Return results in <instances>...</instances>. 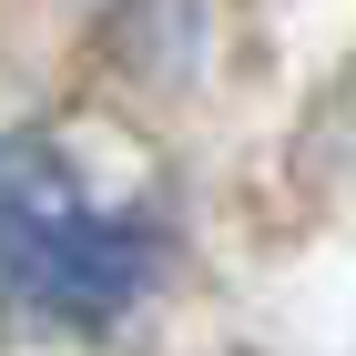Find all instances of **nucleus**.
<instances>
[{"label": "nucleus", "mask_w": 356, "mask_h": 356, "mask_svg": "<svg viewBox=\"0 0 356 356\" xmlns=\"http://www.w3.org/2000/svg\"><path fill=\"white\" fill-rule=\"evenodd\" d=\"M153 285V224L102 204L41 133L0 143V316L102 336Z\"/></svg>", "instance_id": "1"}]
</instances>
